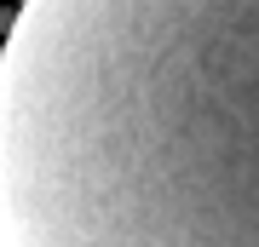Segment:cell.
Here are the masks:
<instances>
[{
  "mask_svg": "<svg viewBox=\"0 0 259 247\" xmlns=\"http://www.w3.org/2000/svg\"><path fill=\"white\" fill-rule=\"evenodd\" d=\"M0 247H259V0H18Z\"/></svg>",
  "mask_w": 259,
  "mask_h": 247,
  "instance_id": "obj_1",
  "label": "cell"
}]
</instances>
